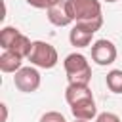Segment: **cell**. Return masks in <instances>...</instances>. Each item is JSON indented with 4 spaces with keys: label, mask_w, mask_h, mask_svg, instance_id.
Wrapping results in <instances>:
<instances>
[{
    "label": "cell",
    "mask_w": 122,
    "mask_h": 122,
    "mask_svg": "<svg viewBox=\"0 0 122 122\" xmlns=\"http://www.w3.org/2000/svg\"><path fill=\"white\" fill-rule=\"evenodd\" d=\"M74 23H103L99 0H65Z\"/></svg>",
    "instance_id": "6da1fadb"
},
{
    "label": "cell",
    "mask_w": 122,
    "mask_h": 122,
    "mask_svg": "<svg viewBox=\"0 0 122 122\" xmlns=\"http://www.w3.org/2000/svg\"><path fill=\"white\" fill-rule=\"evenodd\" d=\"M65 72H67V80L69 84H76V86H90L92 80V67L88 63V59L82 53H69L63 61Z\"/></svg>",
    "instance_id": "7a4b0ae2"
},
{
    "label": "cell",
    "mask_w": 122,
    "mask_h": 122,
    "mask_svg": "<svg viewBox=\"0 0 122 122\" xmlns=\"http://www.w3.org/2000/svg\"><path fill=\"white\" fill-rule=\"evenodd\" d=\"M30 61L32 67H38V69H53L59 61V55H57V50L50 44V42H44V40H34L32 42V48H30V53L27 57Z\"/></svg>",
    "instance_id": "3957f363"
},
{
    "label": "cell",
    "mask_w": 122,
    "mask_h": 122,
    "mask_svg": "<svg viewBox=\"0 0 122 122\" xmlns=\"http://www.w3.org/2000/svg\"><path fill=\"white\" fill-rule=\"evenodd\" d=\"M103 23H74L69 32V42L74 48H88L92 44L93 34L101 29Z\"/></svg>",
    "instance_id": "277c9868"
},
{
    "label": "cell",
    "mask_w": 122,
    "mask_h": 122,
    "mask_svg": "<svg viewBox=\"0 0 122 122\" xmlns=\"http://www.w3.org/2000/svg\"><path fill=\"white\" fill-rule=\"evenodd\" d=\"M13 84L19 92L23 93H32L40 88V72L36 67H21L15 76H13Z\"/></svg>",
    "instance_id": "5b68a950"
},
{
    "label": "cell",
    "mask_w": 122,
    "mask_h": 122,
    "mask_svg": "<svg viewBox=\"0 0 122 122\" xmlns=\"http://www.w3.org/2000/svg\"><path fill=\"white\" fill-rule=\"evenodd\" d=\"M116 55H118L116 46L107 38H99L92 44V61H95L101 67L112 65L116 61Z\"/></svg>",
    "instance_id": "8992f818"
},
{
    "label": "cell",
    "mask_w": 122,
    "mask_h": 122,
    "mask_svg": "<svg viewBox=\"0 0 122 122\" xmlns=\"http://www.w3.org/2000/svg\"><path fill=\"white\" fill-rule=\"evenodd\" d=\"M46 11H48V21H50L51 25H55V27H67V25L74 23L72 17H71V13H69V8H67V2H65V0L53 4V6L48 8Z\"/></svg>",
    "instance_id": "52a82bcc"
},
{
    "label": "cell",
    "mask_w": 122,
    "mask_h": 122,
    "mask_svg": "<svg viewBox=\"0 0 122 122\" xmlns=\"http://www.w3.org/2000/svg\"><path fill=\"white\" fill-rule=\"evenodd\" d=\"M71 112H72V116H74V118H78V120H92V118H95V116L99 114V112H97V107H95L93 97H92V99H84V101H80V103L71 105Z\"/></svg>",
    "instance_id": "ba28073f"
},
{
    "label": "cell",
    "mask_w": 122,
    "mask_h": 122,
    "mask_svg": "<svg viewBox=\"0 0 122 122\" xmlns=\"http://www.w3.org/2000/svg\"><path fill=\"white\" fill-rule=\"evenodd\" d=\"M93 93L90 90V86H76V84H69L65 88V99L69 105H74V103H80L84 99H92Z\"/></svg>",
    "instance_id": "9c48e42d"
},
{
    "label": "cell",
    "mask_w": 122,
    "mask_h": 122,
    "mask_svg": "<svg viewBox=\"0 0 122 122\" xmlns=\"http://www.w3.org/2000/svg\"><path fill=\"white\" fill-rule=\"evenodd\" d=\"M23 67V57H19L17 53L10 51V50H4L2 55H0V71L2 72H17L19 69Z\"/></svg>",
    "instance_id": "30bf717a"
},
{
    "label": "cell",
    "mask_w": 122,
    "mask_h": 122,
    "mask_svg": "<svg viewBox=\"0 0 122 122\" xmlns=\"http://www.w3.org/2000/svg\"><path fill=\"white\" fill-rule=\"evenodd\" d=\"M30 48H32V42L29 40V36H25V34L21 32V34L15 38V42L11 44L10 51H13V53H17L19 57L27 59V57H29V53H30Z\"/></svg>",
    "instance_id": "8fae6325"
},
{
    "label": "cell",
    "mask_w": 122,
    "mask_h": 122,
    "mask_svg": "<svg viewBox=\"0 0 122 122\" xmlns=\"http://www.w3.org/2000/svg\"><path fill=\"white\" fill-rule=\"evenodd\" d=\"M105 82H107V88L112 93H122V69L109 71L107 76H105Z\"/></svg>",
    "instance_id": "7c38bea8"
},
{
    "label": "cell",
    "mask_w": 122,
    "mask_h": 122,
    "mask_svg": "<svg viewBox=\"0 0 122 122\" xmlns=\"http://www.w3.org/2000/svg\"><path fill=\"white\" fill-rule=\"evenodd\" d=\"M19 34H21L19 29H15V27H4L0 30V46H2V50H10L11 44L15 42V38Z\"/></svg>",
    "instance_id": "4fadbf2b"
},
{
    "label": "cell",
    "mask_w": 122,
    "mask_h": 122,
    "mask_svg": "<svg viewBox=\"0 0 122 122\" xmlns=\"http://www.w3.org/2000/svg\"><path fill=\"white\" fill-rule=\"evenodd\" d=\"M38 122H67V118L61 112H57V111H48V112H44L40 116Z\"/></svg>",
    "instance_id": "5bb4252c"
},
{
    "label": "cell",
    "mask_w": 122,
    "mask_h": 122,
    "mask_svg": "<svg viewBox=\"0 0 122 122\" xmlns=\"http://www.w3.org/2000/svg\"><path fill=\"white\" fill-rule=\"evenodd\" d=\"M95 122H122V120H120L118 114L105 111V112H99V114L95 116Z\"/></svg>",
    "instance_id": "9a60e30c"
},
{
    "label": "cell",
    "mask_w": 122,
    "mask_h": 122,
    "mask_svg": "<svg viewBox=\"0 0 122 122\" xmlns=\"http://www.w3.org/2000/svg\"><path fill=\"white\" fill-rule=\"evenodd\" d=\"M29 6L36 8V10H48L53 6V0H25Z\"/></svg>",
    "instance_id": "2e32d148"
},
{
    "label": "cell",
    "mask_w": 122,
    "mask_h": 122,
    "mask_svg": "<svg viewBox=\"0 0 122 122\" xmlns=\"http://www.w3.org/2000/svg\"><path fill=\"white\" fill-rule=\"evenodd\" d=\"M0 107H2V122H6L8 120V107H6V103H2Z\"/></svg>",
    "instance_id": "e0dca14e"
},
{
    "label": "cell",
    "mask_w": 122,
    "mask_h": 122,
    "mask_svg": "<svg viewBox=\"0 0 122 122\" xmlns=\"http://www.w3.org/2000/svg\"><path fill=\"white\" fill-rule=\"evenodd\" d=\"M74 122H90V120H78V118H74Z\"/></svg>",
    "instance_id": "ac0fdd59"
},
{
    "label": "cell",
    "mask_w": 122,
    "mask_h": 122,
    "mask_svg": "<svg viewBox=\"0 0 122 122\" xmlns=\"http://www.w3.org/2000/svg\"><path fill=\"white\" fill-rule=\"evenodd\" d=\"M105 2H109V4H112V2H116V0H105Z\"/></svg>",
    "instance_id": "d6986e66"
},
{
    "label": "cell",
    "mask_w": 122,
    "mask_h": 122,
    "mask_svg": "<svg viewBox=\"0 0 122 122\" xmlns=\"http://www.w3.org/2000/svg\"><path fill=\"white\" fill-rule=\"evenodd\" d=\"M57 2H61V0H53V4H57Z\"/></svg>",
    "instance_id": "ffe728a7"
}]
</instances>
